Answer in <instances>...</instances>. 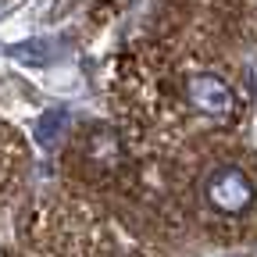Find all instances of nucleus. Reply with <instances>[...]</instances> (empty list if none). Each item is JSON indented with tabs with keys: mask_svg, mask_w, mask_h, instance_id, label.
<instances>
[{
	"mask_svg": "<svg viewBox=\"0 0 257 257\" xmlns=\"http://www.w3.org/2000/svg\"><path fill=\"white\" fill-rule=\"evenodd\" d=\"M204 197H207V204H211L218 214L239 218V214H246V211L253 207L257 186H253V179H250L243 168H236V165H218V168H211V175H207V182H204Z\"/></svg>",
	"mask_w": 257,
	"mask_h": 257,
	"instance_id": "obj_1",
	"label": "nucleus"
},
{
	"mask_svg": "<svg viewBox=\"0 0 257 257\" xmlns=\"http://www.w3.org/2000/svg\"><path fill=\"white\" fill-rule=\"evenodd\" d=\"M186 96H189V104L197 107L200 114H207V118H229V114L236 111L232 89L225 86L218 75H211V72L193 75V79L186 82Z\"/></svg>",
	"mask_w": 257,
	"mask_h": 257,
	"instance_id": "obj_2",
	"label": "nucleus"
},
{
	"mask_svg": "<svg viewBox=\"0 0 257 257\" xmlns=\"http://www.w3.org/2000/svg\"><path fill=\"white\" fill-rule=\"evenodd\" d=\"M64 125H68V111H64V107H50V111L36 121V140H40L43 147H54V143L61 140V133H64Z\"/></svg>",
	"mask_w": 257,
	"mask_h": 257,
	"instance_id": "obj_3",
	"label": "nucleus"
},
{
	"mask_svg": "<svg viewBox=\"0 0 257 257\" xmlns=\"http://www.w3.org/2000/svg\"><path fill=\"white\" fill-rule=\"evenodd\" d=\"M11 57H15V61H25V64H47V61H50V50H47V43H40V40H29V43L11 47Z\"/></svg>",
	"mask_w": 257,
	"mask_h": 257,
	"instance_id": "obj_4",
	"label": "nucleus"
}]
</instances>
